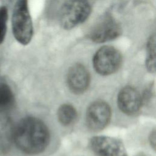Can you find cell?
Segmentation results:
<instances>
[{
  "label": "cell",
  "mask_w": 156,
  "mask_h": 156,
  "mask_svg": "<svg viewBox=\"0 0 156 156\" xmlns=\"http://www.w3.org/2000/svg\"><path fill=\"white\" fill-rule=\"evenodd\" d=\"M13 141L23 152L38 154L47 147L49 141V132L41 120L27 116L22 119L15 127Z\"/></svg>",
  "instance_id": "cell-1"
},
{
  "label": "cell",
  "mask_w": 156,
  "mask_h": 156,
  "mask_svg": "<svg viewBox=\"0 0 156 156\" xmlns=\"http://www.w3.org/2000/svg\"><path fill=\"white\" fill-rule=\"evenodd\" d=\"M12 26L15 39L21 44H28L33 37L34 27L28 0H16L12 13Z\"/></svg>",
  "instance_id": "cell-2"
},
{
  "label": "cell",
  "mask_w": 156,
  "mask_h": 156,
  "mask_svg": "<svg viewBox=\"0 0 156 156\" xmlns=\"http://www.w3.org/2000/svg\"><path fill=\"white\" fill-rule=\"evenodd\" d=\"M91 12L87 0H69L62 7L59 21L62 28L69 30L87 20Z\"/></svg>",
  "instance_id": "cell-3"
},
{
  "label": "cell",
  "mask_w": 156,
  "mask_h": 156,
  "mask_svg": "<svg viewBox=\"0 0 156 156\" xmlns=\"http://www.w3.org/2000/svg\"><path fill=\"white\" fill-rule=\"evenodd\" d=\"M122 56L120 52L112 46H103L94 55L93 64L96 71L102 76L115 73L121 66Z\"/></svg>",
  "instance_id": "cell-4"
},
{
  "label": "cell",
  "mask_w": 156,
  "mask_h": 156,
  "mask_svg": "<svg viewBox=\"0 0 156 156\" xmlns=\"http://www.w3.org/2000/svg\"><path fill=\"white\" fill-rule=\"evenodd\" d=\"M122 28L116 19L108 13L103 15L91 29L89 38L95 43H101L118 38Z\"/></svg>",
  "instance_id": "cell-5"
},
{
  "label": "cell",
  "mask_w": 156,
  "mask_h": 156,
  "mask_svg": "<svg viewBox=\"0 0 156 156\" xmlns=\"http://www.w3.org/2000/svg\"><path fill=\"white\" fill-rule=\"evenodd\" d=\"M90 146L98 156H127L122 142L107 136H95L91 138Z\"/></svg>",
  "instance_id": "cell-6"
},
{
  "label": "cell",
  "mask_w": 156,
  "mask_h": 156,
  "mask_svg": "<svg viewBox=\"0 0 156 156\" xmlns=\"http://www.w3.org/2000/svg\"><path fill=\"white\" fill-rule=\"evenodd\" d=\"M111 109L107 103L96 101L89 105L86 113V121L89 129L99 131L104 129L110 122Z\"/></svg>",
  "instance_id": "cell-7"
},
{
  "label": "cell",
  "mask_w": 156,
  "mask_h": 156,
  "mask_svg": "<svg viewBox=\"0 0 156 156\" xmlns=\"http://www.w3.org/2000/svg\"><path fill=\"white\" fill-rule=\"evenodd\" d=\"M118 105L124 113L133 115L138 112L143 104L142 96L133 87L126 86L118 93Z\"/></svg>",
  "instance_id": "cell-8"
},
{
  "label": "cell",
  "mask_w": 156,
  "mask_h": 156,
  "mask_svg": "<svg viewBox=\"0 0 156 156\" xmlns=\"http://www.w3.org/2000/svg\"><path fill=\"white\" fill-rule=\"evenodd\" d=\"M67 85L74 94H79L85 91L90 84V76L87 68L80 63L72 65L67 74Z\"/></svg>",
  "instance_id": "cell-9"
},
{
  "label": "cell",
  "mask_w": 156,
  "mask_h": 156,
  "mask_svg": "<svg viewBox=\"0 0 156 156\" xmlns=\"http://www.w3.org/2000/svg\"><path fill=\"white\" fill-rule=\"evenodd\" d=\"M14 128L9 116L0 113V151L7 152L13 141Z\"/></svg>",
  "instance_id": "cell-10"
},
{
  "label": "cell",
  "mask_w": 156,
  "mask_h": 156,
  "mask_svg": "<svg viewBox=\"0 0 156 156\" xmlns=\"http://www.w3.org/2000/svg\"><path fill=\"white\" fill-rule=\"evenodd\" d=\"M77 111L71 105L65 104L60 106L57 110V118L63 126H69L77 118Z\"/></svg>",
  "instance_id": "cell-11"
},
{
  "label": "cell",
  "mask_w": 156,
  "mask_h": 156,
  "mask_svg": "<svg viewBox=\"0 0 156 156\" xmlns=\"http://www.w3.org/2000/svg\"><path fill=\"white\" fill-rule=\"evenodd\" d=\"M13 103L14 96L10 88L4 83H0V113H5Z\"/></svg>",
  "instance_id": "cell-12"
},
{
  "label": "cell",
  "mask_w": 156,
  "mask_h": 156,
  "mask_svg": "<svg viewBox=\"0 0 156 156\" xmlns=\"http://www.w3.org/2000/svg\"><path fill=\"white\" fill-rule=\"evenodd\" d=\"M147 55L146 59V67L150 73L155 71V35L150 37L147 44Z\"/></svg>",
  "instance_id": "cell-13"
},
{
  "label": "cell",
  "mask_w": 156,
  "mask_h": 156,
  "mask_svg": "<svg viewBox=\"0 0 156 156\" xmlns=\"http://www.w3.org/2000/svg\"><path fill=\"white\" fill-rule=\"evenodd\" d=\"M8 11L5 6L0 7V44L4 41L7 32Z\"/></svg>",
  "instance_id": "cell-14"
},
{
  "label": "cell",
  "mask_w": 156,
  "mask_h": 156,
  "mask_svg": "<svg viewBox=\"0 0 156 156\" xmlns=\"http://www.w3.org/2000/svg\"><path fill=\"white\" fill-rule=\"evenodd\" d=\"M149 143L154 150L155 149V142H156V133L155 129H154L150 133L149 137Z\"/></svg>",
  "instance_id": "cell-15"
},
{
  "label": "cell",
  "mask_w": 156,
  "mask_h": 156,
  "mask_svg": "<svg viewBox=\"0 0 156 156\" xmlns=\"http://www.w3.org/2000/svg\"><path fill=\"white\" fill-rule=\"evenodd\" d=\"M136 156H146V155L145 154H144L143 153H140V154L136 155Z\"/></svg>",
  "instance_id": "cell-16"
}]
</instances>
